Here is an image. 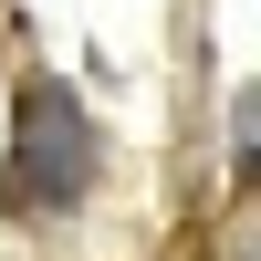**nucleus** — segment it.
<instances>
[{
    "label": "nucleus",
    "mask_w": 261,
    "mask_h": 261,
    "mask_svg": "<svg viewBox=\"0 0 261 261\" xmlns=\"http://www.w3.org/2000/svg\"><path fill=\"white\" fill-rule=\"evenodd\" d=\"M84 188H94V115L73 105V84L32 73L21 84V136H11V167H0V199L21 220H63Z\"/></svg>",
    "instance_id": "obj_1"
}]
</instances>
